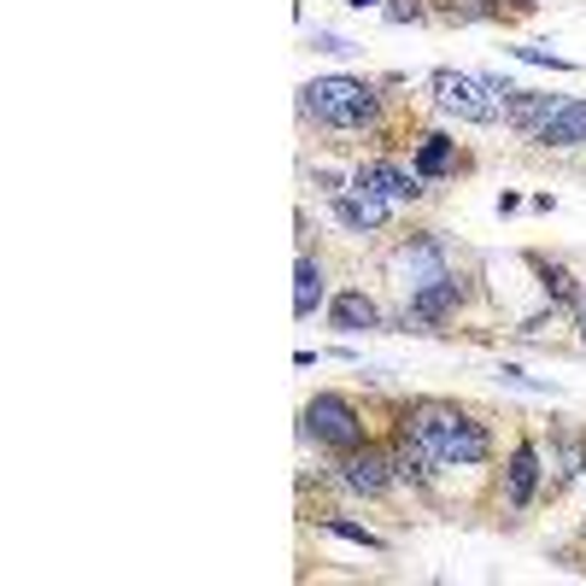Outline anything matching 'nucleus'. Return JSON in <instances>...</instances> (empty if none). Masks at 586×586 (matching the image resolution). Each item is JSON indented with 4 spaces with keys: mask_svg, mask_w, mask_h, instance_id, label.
<instances>
[{
    "mask_svg": "<svg viewBox=\"0 0 586 586\" xmlns=\"http://www.w3.org/2000/svg\"><path fill=\"white\" fill-rule=\"evenodd\" d=\"M405 434H417L434 452V464H487V429L457 405H417L405 417Z\"/></svg>",
    "mask_w": 586,
    "mask_h": 586,
    "instance_id": "nucleus-1",
    "label": "nucleus"
},
{
    "mask_svg": "<svg viewBox=\"0 0 586 586\" xmlns=\"http://www.w3.org/2000/svg\"><path fill=\"white\" fill-rule=\"evenodd\" d=\"M299 94H306V112L316 123H328V130H363V123H375V112H382L375 88L358 83V76H316Z\"/></svg>",
    "mask_w": 586,
    "mask_h": 586,
    "instance_id": "nucleus-2",
    "label": "nucleus"
},
{
    "mask_svg": "<svg viewBox=\"0 0 586 586\" xmlns=\"http://www.w3.org/2000/svg\"><path fill=\"white\" fill-rule=\"evenodd\" d=\"M434 100H440V112H452L464 123H493L504 112L493 76H469V71H434Z\"/></svg>",
    "mask_w": 586,
    "mask_h": 586,
    "instance_id": "nucleus-3",
    "label": "nucleus"
},
{
    "mask_svg": "<svg viewBox=\"0 0 586 586\" xmlns=\"http://www.w3.org/2000/svg\"><path fill=\"white\" fill-rule=\"evenodd\" d=\"M306 429L316 440H328V446H340V452L363 446V417L352 410V399H340V393H316L306 405Z\"/></svg>",
    "mask_w": 586,
    "mask_h": 586,
    "instance_id": "nucleus-4",
    "label": "nucleus"
},
{
    "mask_svg": "<svg viewBox=\"0 0 586 586\" xmlns=\"http://www.w3.org/2000/svg\"><path fill=\"white\" fill-rule=\"evenodd\" d=\"M393 276H399V288H405V299L410 294H422V288H434V282H446L452 276V264H446V252H440V241H410V247H399L393 252Z\"/></svg>",
    "mask_w": 586,
    "mask_h": 586,
    "instance_id": "nucleus-5",
    "label": "nucleus"
},
{
    "mask_svg": "<svg viewBox=\"0 0 586 586\" xmlns=\"http://www.w3.org/2000/svg\"><path fill=\"white\" fill-rule=\"evenodd\" d=\"M352 182H358V188H375V194L393 200V205L422 194V170H417V165L405 170V165H393V158H370V165H358Z\"/></svg>",
    "mask_w": 586,
    "mask_h": 586,
    "instance_id": "nucleus-6",
    "label": "nucleus"
},
{
    "mask_svg": "<svg viewBox=\"0 0 586 586\" xmlns=\"http://www.w3.org/2000/svg\"><path fill=\"white\" fill-rule=\"evenodd\" d=\"M387 212H393V200H382V194H375V188H340V194H335V217H340V224L346 229H382L387 224Z\"/></svg>",
    "mask_w": 586,
    "mask_h": 586,
    "instance_id": "nucleus-7",
    "label": "nucleus"
},
{
    "mask_svg": "<svg viewBox=\"0 0 586 586\" xmlns=\"http://www.w3.org/2000/svg\"><path fill=\"white\" fill-rule=\"evenodd\" d=\"M340 481L352 487V493H363V499H382L387 493V481H393V457H382V452H346V464H340Z\"/></svg>",
    "mask_w": 586,
    "mask_h": 586,
    "instance_id": "nucleus-8",
    "label": "nucleus"
},
{
    "mask_svg": "<svg viewBox=\"0 0 586 586\" xmlns=\"http://www.w3.org/2000/svg\"><path fill=\"white\" fill-rule=\"evenodd\" d=\"M540 147H586V100H558V112L540 123Z\"/></svg>",
    "mask_w": 586,
    "mask_h": 586,
    "instance_id": "nucleus-9",
    "label": "nucleus"
},
{
    "mask_svg": "<svg viewBox=\"0 0 586 586\" xmlns=\"http://www.w3.org/2000/svg\"><path fill=\"white\" fill-rule=\"evenodd\" d=\"M534 487H540V452L522 440V446L511 452V469H504V499H511V511H528Z\"/></svg>",
    "mask_w": 586,
    "mask_h": 586,
    "instance_id": "nucleus-10",
    "label": "nucleus"
},
{
    "mask_svg": "<svg viewBox=\"0 0 586 586\" xmlns=\"http://www.w3.org/2000/svg\"><path fill=\"white\" fill-rule=\"evenodd\" d=\"M328 316H335V328H340V335H363V328H375V323H382V311H375V299L363 294V288H346V294H335V306H328Z\"/></svg>",
    "mask_w": 586,
    "mask_h": 586,
    "instance_id": "nucleus-11",
    "label": "nucleus"
},
{
    "mask_svg": "<svg viewBox=\"0 0 586 586\" xmlns=\"http://www.w3.org/2000/svg\"><path fill=\"white\" fill-rule=\"evenodd\" d=\"M558 112V100H551V94H528V88H516L511 100H504V118L516 123L522 135H540V123Z\"/></svg>",
    "mask_w": 586,
    "mask_h": 586,
    "instance_id": "nucleus-12",
    "label": "nucleus"
},
{
    "mask_svg": "<svg viewBox=\"0 0 586 586\" xmlns=\"http://www.w3.org/2000/svg\"><path fill=\"white\" fill-rule=\"evenodd\" d=\"M316 299H323V264L299 259V271H294V316H311Z\"/></svg>",
    "mask_w": 586,
    "mask_h": 586,
    "instance_id": "nucleus-13",
    "label": "nucleus"
},
{
    "mask_svg": "<svg viewBox=\"0 0 586 586\" xmlns=\"http://www.w3.org/2000/svg\"><path fill=\"white\" fill-rule=\"evenodd\" d=\"M417 170H422V182H429V177H446V170H452V141L446 135H422Z\"/></svg>",
    "mask_w": 586,
    "mask_h": 586,
    "instance_id": "nucleus-14",
    "label": "nucleus"
},
{
    "mask_svg": "<svg viewBox=\"0 0 586 586\" xmlns=\"http://www.w3.org/2000/svg\"><path fill=\"white\" fill-rule=\"evenodd\" d=\"M323 528L335 534V540H352V546H363V551H382V540H375L370 528H358V522H346V516H323Z\"/></svg>",
    "mask_w": 586,
    "mask_h": 586,
    "instance_id": "nucleus-15",
    "label": "nucleus"
},
{
    "mask_svg": "<svg viewBox=\"0 0 586 586\" xmlns=\"http://www.w3.org/2000/svg\"><path fill=\"white\" fill-rule=\"evenodd\" d=\"M516 59H528V65H546V71H569V59L546 53V47H516Z\"/></svg>",
    "mask_w": 586,
    "mask_h": 586,
    "instance_id": "nucleus-16",
    "label": "nucleus"
},
{
    "mask_svg": "<svg viewBox=\"0 0 586 586\" xmlns=\"http://www.w3.org/2000/svg\"><path fill=\"white\" fill-rule=\"evenodd\" d=\"M546 294H558V299H575V276H569V271H546Z\"/></svg>",
    "mask_w": 586,
    "mask_h": 586,
    "instance_id": "nucleus-17",
    "label": "nucleus"
},
{
    "mask_svg": "<svg viewBox=\"0 0 586 586\" xmlns=\"http://www.w3.org/2000/svg\"><path fill=\"white\" fill-rule=\"evenodd\" d=\"M387 19H393V24H410V19H422V0H393V7H387Z\"/></svg>",
    "mask_w": 586,
    "mask_h": 586,
    "instance_id": "nucleus-18",
    "label": "nucleus"
},
{
    "mask_svg": "<svg viewBox=\"0 0 586 586\" xmlns=\"http://www.w3.org/2000/svg\"><path fill=\"white\" fill-rule=\"evenodd\" d=\"M316 53H352V41H346V36H328V29H316Z\"/></svg>",
    "mask_w": 586,
    "mask_h": 586,
    "instance_id": "nucleus-19",
    "label": "nucleus"
},
{
    "mask_svg": "<svg viewBox=\"0 0 586 586\" xmlns=\"http://www.w3.org/2000/svg\"><path fill=\"white\" fill-rule=\"evenodd\" d=\"M452 12H457V19H487L493 7H487V0H452Z\"/></svg>",
    "mask_w": 586,
    "mask_h": 586,
    "instance_id": "nucleus-20",
    "label": "nucleus"
},
{
    "mask_svg": "<svg viewBox=\"0 0 586 586\" xmlns=\"http://www.w3.org/2000/svg\"><path fill=\"white\" fill-rule=\"evenodd\" d=\"M346 7H358V12H363V7H375V0H346Z\"/></svg>",
    "mask_w": 586,
    "mask_h": 586,
    "instance_id": "nucleus-21",
    "label": "nucleus"
},
{
    "mask_svg": "<svg viewBox=\"0 0 586 586\" xmlns=\"http://www.w3.org/2000/svg\"><path fill=\"white\" fill-rule=\"evenodd\" d=\"M581 346H586V306H581Z\"/></svg>",
    "mask_w": 586,
    "mask_h": 586,
    "instance_id": "nucleus-22",
    "label": "nucleus"
}]
</instances>
